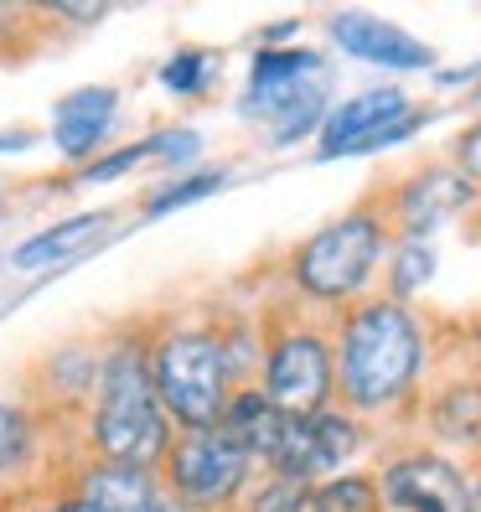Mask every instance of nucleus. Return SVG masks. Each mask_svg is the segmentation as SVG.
Segmentation results:
<instances>
[{
    "mask_svg": "<svg viewBox=\"0 0 481 512\" xmlns=\"http://www.w3.org/2000/svg\"><path fill=\"white\" fill-rule=\"evenodd\" d=\"M337 347V409L363 419L368 430L414 425L419 394L440 368L435 321L419 306H399L388 295H368L332 321Z\"/></svg>",
    "mask_w": 481,
    "mask_h": 512,
    "instance_id": "f257e3e1",
    "label": "nucleus"
},
{
    "mask_svg": "<svg viewBox=\"0 0 481 512\" xmlns=\"http://www.w3.org/2000/svg\"><path fill=\"white\" fill-rule=\"evenodd\" d=\"M171 440L176 430L150 383V321H125L104 337L94 399L73 419V450L83 461L156 471Z\"/></svg>",
    "mask_w": 481,
    "mask_h": 512,
    "instance_id": "f03ea898",
    "label": "nucleus"
},
{
    "mask_svg": "<svg viewBox=\"0 0 481 512\" xmlns=\"http://www.w3.org/2000/svg\"><path fill=\"white\" fill-rule=\"evenodd\" d=\"M388 249H394V228H388L378 197H363L285 249L275 300H285V306L306 311L316 321H337L357 300L378 295Z\"/></svg>",
    "mask_w": 481,
    "mask_h": 512,
    "instance_id": "7ed1b4c3",
    "label": "nucleus"
},
{
    "mask_svg": "<svg viewBox=\"0 0 481 512\" xmlns=\"http://www.w3.org/2000/svg\"><path fill=\"white\" fill-rule=\"evenodd\" d=\"M150 383L171 430H213L238 394V373L213 311L150 316Z\"/></svg>",
    "mask_w": 481,
    "mask_h": 512,
    "instance_id": "20e7f679",
    "label": "nucleus"
},
{
    "mask_svg": "<svg viewBox=\"0 0 481 512\" xmlns=\"http://www.w3.org/2000/svg\"><path fill=\"white\" fill-rule=\"evenodd\" d=\"M326 109H332V63L321 47H254L238 114L249 125H264V140L275 150H290L300 140H316Z\"/></svg>",
    "mask_w": 481,
    "mask_h": 512,
    "instance_id": "39448f33",
    "label": "nucleus"
},
{
    "mask_svg": "<svg viewBox=\"0 0 481 512\" xmlns=\"http://www.w3.org/2000/svg\"><path fill=\"white\" fill-rule=\"evenodd\" d=\"M259 342V373L254 388L285 414H316L337 404V347H332V321H316L306 311L275 300Z\"/></svg>",
    "mask_w": 481,
    "mask_h": 512,
    "instance_id": "423d86ee",
    "label": "nucleus"
},
{
    "mask_svg": "<svg viewBox=\"0 0 481 512\" xmlns=\"http://www.w3.org/2000/svg\"><path fill=\"white\" fill-rule=\"evenodd\" d=\"M161 492L187 512H238L259 481V466L223 425L213 430H176L156 466Z\"/></svg>",
    "mask_w": 481,
    "mask_h": 512,
    "instance_id": "0eeeda50",
    "label": "nucleus"
},
{
    "mask_svg": "<svg viewBox=\"0 0 481 512\" xmlns=\"http://www.w3.org/2000/svg\"><path fill=\"white\" fill-rule=\"evenodd\" d=\"M383 435L368 430L363 419H352L347 409H316V414H280L275 435H269L259 476H280L295 487H316L326 476H342L368 456Z\"/></svg>",
    "mask_w": 481,
    "mask_h": 512,
    "instance_id": "6e6552de",
    "label": "nucleus"
},
{
    "mask_svg": "<svg viewBox=\"0 0 481 512\" xmlns=\"http://www.w3.org/2000/svg\"><path fill=\"white\" fill-rule=\"evenodd\" d=\"M435 119L430 104H414L404 83H368L357 94L337 99L326 109L316 130V156L342 161V156H378L388 145L414 140Z\"/></svg>",
    "mask_w": 481,
    "mask_h": 512,
    "instance_id": "1a4fd4ad",
    "label": "nucleus"
},
{
    "mask_svg": "<svg viewBox=\"0 0 481 512\" xmlns=\"http://www.w3.org/2000/svg\"><path fill=\"white\" fill-rule=\"evenodd\" d=\"M373 476L383 512H471V466L414 435L383 445Z\"/></svg>",
    "mask_w": 481,
    "mask_h": 512,
    "instance_id": "9d476101",
    "label": "nucleus"
},
{
    "mask_svg": "<svg viewBox=\"0 0 481 512\" xmlns=\"http://www.w3.org/2000/svg\"><path fill=\"white\" fill-rule=\"evenodd\" d=\"M57 456H78L73 425H57L26 394H0V507L32 497L42 476H63Z\"/></svg>",
    "mask_w": 481,
    "mask_h": 512,
    "instance_id": "9b49d317",
    "label": "nucleus"
},
{
    "mask_svg": "<svg viewBox=\"0 0 481 512\" xmlns=\"http://www.w3.org/2000/svg\"><path fill=\"white\" fill-rule=\"evenodd\" d=\"M378 207H383L388 228H394V238H430L435 244V233L471 218L481 207V197L466 187V176L450 161H425V166L394 176L378 192Z\"/></svg>",
    "mask_w": 481,
    "mask_h": 512,
    "instance_id": "f8f14e48",
    "label": "nucleus"
},
{
    "mask_svg": "<svg viewBox=\"0 0 481 512\" xmlns=\"http://www.w3.org/2000/svg\"><path fill=\"white\" fill-rule=\"evenodd\" d=\"M409 435L445 450V456H481V368H435L430 388L419 394Z\"/></svg>",
    "mask_w": 481,
    "mask_h": 512,
    "instance_id": "ddd939ff",
    "label": "nucleus"
},
{
    "mask_svg": "<svg viewBox=\"0 0 481 512\" xmlns=\"http://www.w3.org/2000/svg\"><path fill=\"white\" fill-rule=\"evenodd\" d=\"M99 363H104V337H63L52 342L26 378V399L42 414H52L57 425H73L83 414V404L94 399L99 383Z\"/></svg>",
    "mask_w": 481,
    "mask_h": 512,
    "instance_id": "4468645a",
    "label": "nucleus"
},
{
    "mask_svg": "<svg viewBox=\"0 0 481 512\" xmlns=\"http://www.w3.org/2000/svg\"><path fill=\"white\" fill-rule=\"evenodd\" d=\"M326 42L352 63H368L383 73H430L435 68V47L404 32L399 21H383L373 11H332L326 16Z\"/></svg>",
    "mask_w": 481,
    "mask_h": 512,
    "instance_id": "2eb2a0df",
    "label": "nucleus"
},
{
    "mask_svg": "<svg viewBox=\"0 0 481 512\" xmlns=\"http://www.w3.org/2000/svg\"><path fill=\"white\" fill-rule=\"evenodd\" d=\"M119 114H125V88L119 83H83L73 94H63L52 104V145L63 161L88 166L94 156H104L114 130H119Z\"/></svg>",
    "mask_w": 481,
    "mask_h": 512,
    "instance_id": "dca6fc26",
    "label": "nucleus"
},
{
    "mask_svg": "<svg viewBox=\"0 0 481 512\" xmlns=\"http://www.w3.org/2000/svg\"><path fill=\"white\" fill-rule=\"evenodd\" d=\"M63 487L88 507V512H150L161 502V476L135 471V466H104V461H63Z\"/></svg>",
    "mask_w": 481,
    "mask_h": 512,
    "instance_id": "f3484780",
    "label": "nucleus"
},
{
    "mask_svg": "<svg viewBox=\"0 0 481 512\" xmlns=\"http://www.w3.org/2000/svg\"><path fill=\"white\" fill-rule=\"evenodd\" d=\"M109 223H114L109 207H83V213H68V218L47 223L42 233L21 238V244L6 254V264L16 269V275H42V269H57V264H68L73 254H83Z\"/></svg>",
    "mask_w": 481,
    "mask_h": 512,
    "instance_id": "a211bd4d",
    "label": "nucleus"
},
{
    "mask_svg": "<svg viewBox=\"0 0 481 512\" xmlns=\"http://www.w3.org/2000/svg\"><path fill=\"white\" fill-rule=\"evenodd\" d=\"M435 275H440V249L430 238H394L378 275V295L399 300V306H419V295L430 290Z\"/></svg>",
    "mask_w": 481,
    "mask_h": 512,
    "instance_id": "6ab92c4d",
    "label": "nucleus"
},
{
    "mask_svg": "<svg viewBox=\"0 0 481 512\" xmlns=\"http://www.w3.org/2000/svg\"><path fill=\"white\" fill-rule=\"evenodd\" d=\"M223 78V57L213 47H176L166 63L156 68V83L171 99H213V88Z\"/></svg>",
    "mask_w": 481,
    "mask_h": 512,
    "instance_id": "aec40b11",
    "label": "nucleus"
},
{
    "mask_svg": "<svg viewBox=\"0 0 481 512\" xmlns=\"http://www.w3.org/2000/svg\"><path fill=\"white\" fill-rule=\"evenodd\" d=\"M228 176H233L228 166H197V171H187V176H166V182L140 202V218L150 223V218L182 213V207H197V202H207L213 192H223Z\"/></svg>",
    "mask_w": 481,
    "mask_h": 512,
    "instance_id": "412c9836",
    "label": "nucleus"
},
{
    "mask_svg": "<svg viewBox=\"0 0 481 512\" xmlns=\"http://www.w3.org/2000/svg\"><path fill=\"white\" fill-rule=\"evenodd\" d=\"M306 502H311V512H383L373 466H352L342 476L316 481V487H306Z\"/></svg>",
    "mask_w": 481,
    "mask_h": 512,
    "instance_id": "4be33fe9",
    "label": "nucleus"
},
{
    "mask_svg": "<svg viewBox=\"0 0 481 512\" xmlns=\"http://www.w3.org/2000/svg\"><path fill=\"white\" fill-rule=\"evenodd\" d=\"M140 166H150V135H145V140H125V145H109L104 156H94L88 166H73L63 187H73V192L109 187V182H119V176L140 171Z\"/></svg>",
    "mask_w": 481,
    "mask_h": 512,
    "instance_id": "5701e85b",
    "label": "nucleus"
},
{
    "mask_svg": "<svg viewBox=\"0 0 481 512\" xmlns=\"http://www.w3.org/2000/svg\"><path fill=\"white\" fill-rule=\"evenodd\" d=\"M150 161L166 166V176H187L202 161V130L192 125H161L150 135Z\"/></svg>",
    "mask_w": 481,
    "mask_h": 512,
    "instance_id": "b1692460",
    "label": "nucleus"
},
{
    "mask_svg": "<svg viewBox=\"0 0 481 512\" xmlns=\"http://www.w3.org/2000/svg\"><path fill=\"white\" fill-rule=\"evenodd\" d=\"M42 37V21L32 6H16V0H0V57H21L32 52Z\"/></svg>",
    "mask_w": 481,
    "mask_h": 512,
    "instance_id": "393cba45",
    "label": "nucleus"
},
{
    "mask_svg": "<svg viewBox=\"0 0 481 512\" xmlns=\"http://www.w3.org/2000/svg\"><path fill=\"white\" fill-rule=\"evenodd\" d=\"M238 512H311V502H306V487H295V481L259 476Z\"/></svg>",
    "mask_w": 481,
    "mask_h": 512,
    "instance_id": "a878e982",
    "label": "nucleus"
},
{
    "mask_svg": "<svg viewBox=\"0 0 481 512\" xmlns=\"http://www.w3.org/2000/svg\"><path fill=\"white\" fill-rule=\"evenodd\" d=\"M450 166H456L466 176V187L481 197V119H471L466 130H456V140H450Z\"/></svg>",
    "mask_w": 481,
    "mask_h": 512,
    "instance_id": "bb28decb",
    "label": "nucleus"
},
{
    "mask_svg": "<svg viewBox=\"0 0 481 512\" xmlns=\"http://www.w3.org/2000/svg\"><path fill=\"white\" fill-rule=\"evenodd\" d=\"M37 11V21L47 26V21H63V26H94V21H104L109 16V6H32Z\"/></svg>",
    "mask_w": 481,
    "mask_h": 512,
    "instance_id": "cd10ccee",
    "label": "nucleus"
},
{
    "mask_svg": "<svg viewBox=\"0 0 481 512\" xmlns=\"http://www.w3.org/2000/svg\"><path fill=\"white\" fill-rule=\"evenodd\" d=\"M16 512H88L63 481H52V487L42 492V497H32V502H16Z\"/></svg>",
    "mask_w": 481,
    "mask_h": 512,
    "instance_id": "c85d7f7f",
    "label": "nucleus"
},
{
    "mask_svg": "<svg viewBox=\"0 0 481 512\" xmlns=\"http://www.w3.org/2000/svg\"><path fill=\"white\" fill-rule=\"evenodd\" d=\"M32 145H37V130H11V135H0V156H21Z\"/></svg>",
    "mask_w": 481,
    "mask_h": 512,
    "instance_id": "c756f323",
    "label": "nucleus"
},
{
    "mask_svg": "<svg viewBox=\"0 0 481 512\" xmlns=\"http://www.w3.org/2000/svg\"><path fill=\"white\" fill-rule=\"evenodd\" d=\"M466 352H471V363L481 368V321H471V326H466Z\"/></svg>",
    "mask_w": 481,
    "mask_h": 512,
    "instance_id": "7c9ffc66",
    "label": "nucleus"
},
{
    "mask_svg": "<svg viewBox=\"0 0 481 512\" xmlns=\"http://www.w3.org/2000/svg\"><path fill=\"white\" fill-rule=\"evenodd\" d=\"M466 78H481V63L466 68V73H440V88H466Z\"/></svg>",
    "mask_w": 481,
    "mask_h": 512,
    "instance_id": "2f4dec72",
    "label": "nucleus"
},
{
    "mask_svg": "<svg viewBox=\"0 0 481 512\" xmlns=\"http://www.w3.org/2000/svg\"><path fill=\"white\" fill-rule=\"evenodd\" d=\"M471 512H481V461L471 466Z\"/></svg>",
    "mask_w": 481,
    "mask_h": 512,
    "instance_id": "473e14b6",
    "label": "nucleus"
},
{
    "mask_svg": "<svg viewBox=\"0 0 481 512\" xmlns=\"http://www.w3.org/2000/svg\"><path fill=\"white\" fill-rule=\"evenodd\" d=\"M0 197H6V187H0Z\"/></svg>",
    "mask_w": 481,
    "mask_h": 512,
    "instance_id": "72a5a7b5",
    "label": "nucleus"
}]
</instances>
